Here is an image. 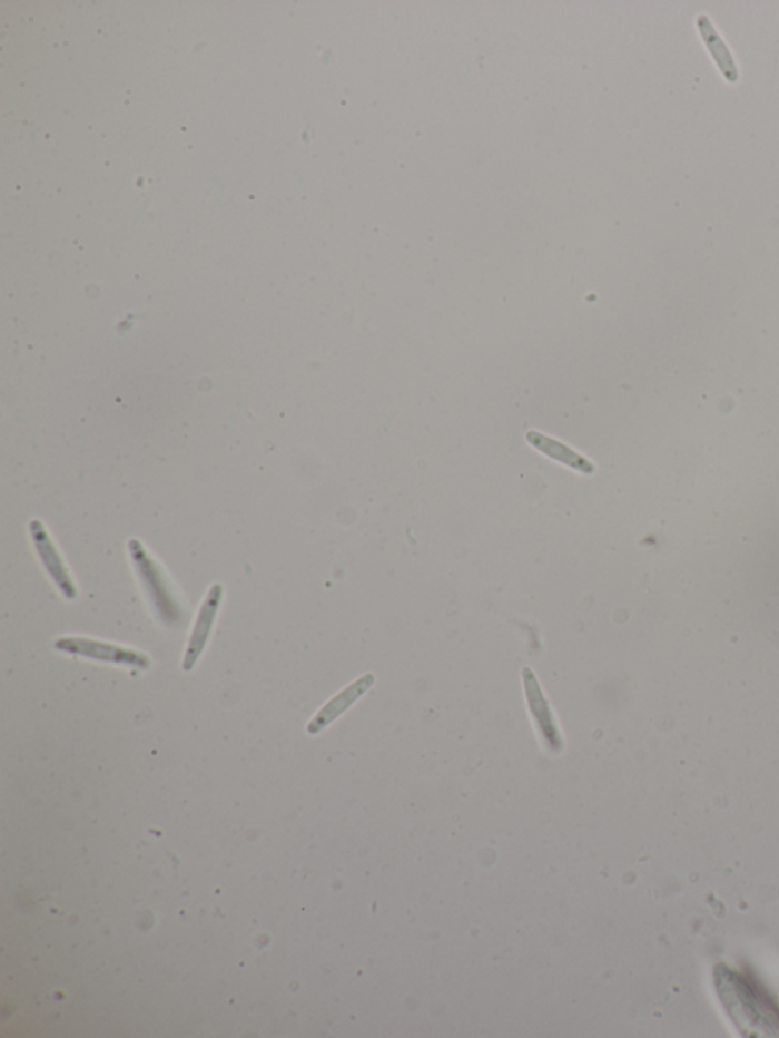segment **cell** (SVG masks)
I'll use <instances>...</instances> for the list:
<instances>
[{
	"label": "cell",
	"instance_id": "1",
	"mask_svg": "<svg viewBox=\"0 0 779 1038\" xmlns=\"http://www.w3.org/2000/svg\"><path fill=\"white\" fill-rule=\"evenodd\" d=\"M58 652L80 658L93 659V662L116 664V666H126L138 668V670H148L151 667V659L142 652L128 649L115 645V643L99 642V639L82 637L58 638L53 645Z\"/></svg>",
	"mask_w": 779,
	"mask_h": 1038
},
{
	"label": "cell",
	"instance_id": "2",
	"mask_svg": "<svg viewBox=\"0 0 779 1038\" xmlns=\"http://www.w3.org/2000/svg\"><path fill=\"white\" fill-rule=\"evenodd\" d=\"M130 546L132 559L138 564L139 575L142 577L145 588L148 589L149 599L155 606L157 616L165 625L177 626L180 623L181 609L167 579L161 575L157 565L148 558L139 542L132 541Z\"/></svg>",
	"mask_w": 779,
	"mask_h": 1038
},
{
	"label": "cell",
	"instance_id": "3",
	"mask_svg": "<svg viewBox=\"0 0 779 1038\" xmlns=\"http://www.w3.org/2000/svg\"><path fill=\"white\" fill-rule=\"evenodd\" d=\"M223 596L224 589L221 585L217 584L210 588L205 601H203L184 658V668L186 672L193 670V668L197 666L198 659H200L203 652L206 649L207 642H209L210 634H213L215 620H217Z\"/></svg>",
	"mask_w": 779,
	"mask_h": 1038
},
{
	"label": "cell",
	"instance_id": "4",
	"mask_svg": "<svg viewBox=\"0 0 779 1038\" xmlns=\"http://www.w3.org/2000/svg\"><path fill=\"white\" fill-rule=\"evenodd\" d=\"M522 679H524L525 695H527L530 709H532L534 717H536L539 728H541L542 734H544L546 745L553 751L562 750V738L559 736V731L556 724H554L549 702H546L541 685H539L536 675L533 674L532 668L524 667V670H522Z\"/></svg>",
	"mask_w": 779,
	"mask_h": 1038
},
{
	"label": "cell",
	"instance_id": "5",
	"mask_svg": "<svg viewBox=\"0 0 779 1038\" xmlns=\"http://www.w3.org/2000/svg\"><path fill=\"white\" fill-rule=\"evenodd\" d=\"M32 535H34L41 559H43L45 565H47V570L49 575H51L58 589H60V593L63 594L66 599H77V585H75L72 577H70L68 568L65 567L60 555H58L56 548H53L51 539H49L45 530L41 529L39 521L32 522Z\"/></svg>",
	"mask_w": 779,
	"mask_h": 1038
},
{
	"label": "cell",
	"instance_id": "6",
	"mask_svg": "<svg viewBox=\"0 0 779 1038\" xmlns=\"http://www.w3.org/2000/svg\"><path fill=\"white\" fill-rule=\"evenodd\" d=\"M375 684V675L366 674L356 679L349 687L344 688L333 701L327 702L326 707L317 714L316 719L310 722L308 731L310 734L321 733L331 722L337 719L339 714L346 712L356 699H359Z\"/></svg>",
	"mask_w": 779,
	"mask_h": 1038
},
{
	"label": "cell",
	"instance_id": "7",
	"mask_svg": "<svg viewBox=\"0 0 779 1038\" xmlns=\"http://www.w3.org/2000/svg\"><path fill=\"white\" fill-rule=\"evenodd\" d=\"M698 27L700 29V35H702L703 40H706L708 49H710L712 57L716 58L717 66L722 70L724 77L731 82L739 80V72H737V66L733 63L732 53L729 52L728 46L724 45L722 37L717 35L710 18L706 14L699 16Z\"/></svg>",
	"mask_w": 779,
	"mask_h": 1038
}]
</instances>
